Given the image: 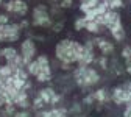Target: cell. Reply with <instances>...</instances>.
Returning a JSON list of instances; mask_svg holds the SVG:
<instances>
[{
	"label": "cell",
	"mask_w": 131,
	"mask_h": 117,
	"mask_svg": "<svg viewBox=\"0 0 131 117\" xmlns=\"http://www.w3.org/2000/svg\"><path fill=\"white\" fill-rule=\"evenodd\" d=\"M13 103L17 105V106H20V108H27L28 106V95H27L25 89L16 91V94L13 95Z\"/></svg>",
	"instance_id": "8fae6325"
},
{
	"label": "cell",
	"mask_w": 131,
	"mask_h": 117,
	"mask_svg": "<svg viewBox=\"0 0 131 117\" xmlns=\"http://www.w3.org/2000/svg\"><path fill=\"white\" fill-rule=\"evenodd\" d=\"M14 117H30L28 112H17V114H14Z\"/></svg>",
	"instance_id": "d4e9b609"
},
{
	"label": "cell",
	"mask_w": 131,
	"mask_h": 117,
	"mask_svg": "<svg viewBox=\"0 0 131 117\" xmlns=\"http://www.w3.org/2000/svg\"><path fill=\"white\" fill-rule=\"evenodd\" d=\"M0 56L6 58V61H11L13 58L17 56V52H16L13 47H9V48H3V50H0Z\"/></svg>",
	"instance_id": "2e32d148"
},
{
	"label": "cell",
	"mask_w": 131,
	"mask_h": 117,
	"mask_svg": "<svg viewBox=\"0 0 131 117\" xmlns=\"http://www.w3.org/2000/svg\"><path fill=\"white\" fill-rule=\"evenodd\" d=\"M94 97L98 100V102H105V100H106V94H105V91H103V89H98V91L94 94Z\"/></svg>",
	"instance_id": "44dd1931"
},
{
	"label": "cell",
	"mask_w": 131,
	"mask_h": 117,
	"mask_svg": "<svg viewBox=\"0 0 131 117\" xmlns=\"http://www.w3.org/2000/svg\"><path fill=\"white\" fill-rule=\"evenodd\" d=\"M58 100H59V97L56 95V92L52 88H47V89L39 91V95L36 97L33 106L38 109V108H41L44 105H55V103H58Z\"/></svg>",
	"instance_id": "277c9868"
},
{
	"label": "cell",
	"mask_w": 131,
	"mask_h": 117,
	"mask_svg": "<svg viewBox=\"0 0 131 117\" xmlns=\"http://www.w3.org/2000/svg\"><path fill=\"white\" fill-rule=\"evenodd\" d=\"M72 5V0H64V2H62V6L64 8H67V6H70Z\"/></svg>",
	"instance_id": "484cf974"
},
{
	"label": "cell",
	"mask_w": 131,
	"mask_h": 117,
	"mask_svg": "<svg viewBox=\"0 0 131 117\" xmlns=\"http://www.w3.org/2000/svg\"><path fill=\"white\" fill-rule=\"evenodd\" d=\"M75 80L81 88H89V86L95 84V83L100 80V77H98V73L94 69H89L86 66H81V67L75 72Z\"/></svg>",
	"instance_id": "3957f363"
},
{
	"label": "cell",
	"mask_w": 131,
	"mask_h": 117,
	"mask_svg": "<svg viewBox=\"0 0 131 117\" xmlns=\"http://www.w3.org/2000/svg\"><path fill=\"white\" fill-rule=\"evenodd\" d=\"M103 3L108 6V9H109V8L114 9V8H120V6H123V5H122V0H103Z\"/></svg>",
	"instance_id": "ffe728a7"
},
{
	"label": "cell",
	"mask_w": 131,
	"mask_h": 117,
	"mask_svg": "<svg viewBox=\"0 0 131 117\" xmlns=\"http://www.w3.org/2000/svg\"><path fill=\"white\" fill-rule=\"evenodd\" d=\"M97 3H98V0H83V2H81V9H83L84 13H88V11L92 9Z\"/></svg>",
	"instance_id": "ac0fdd59"
},
{
	"label": "cell",
	"mask_w": 131,
	"mask_h": 117,
	"mask_svg": "<svg viewBox=\"0 0 131 117\" xmlns=\"http://www.w3.org/2000/svg\"><path fill=\"white\" fill-rule=\"evenodd\" d=\"M6 9L11 11V13H17V14H25L28 6L25 2H22V0H11V2L6 5Z\"/></svg>",
	"instance_id": "30bf717a"
},
{
	"label": "cell",
	"mask_w": 131,
	"mask_h": 117,
	"mask_svg": "<svg viewBox=\"0 0 131 117\" xmlns=\"http://www.w3.org/2000/svg\"><path fill=\"white\" fill-rule=\"evenodd\" d=\"M97 42V45H98V48L102 50V52L105 53V55H108V53H111L112 50H114V45L111 44V42H108V41H105V39H97L95 41Z\"/></svg>",
	"instance_id": "5bb4252c"
},
{
	"label": "cell",
	"mask_w": 131,
	"mask_h": 117,
	"mask_svg": "<svg viewBox=\"0 0 131 117\" xmlns=\"http://www.w3.org/2000/svg\"><path fill=\"white\" fill-rule=\"evenodd\" d=\"M84 25H86V17L84 19H78L77 24H75V28L77 30H81V28H84Z\"/></svg>",
	"instance_id": "7402d4cb"
},
{
	"label": "cell",
	"mask_w": 131,
	"mask_h": 117,
	"mask_svg": "<svg viewBox=\"0 0 131 117\" xmlns=\"http://www.w3.org/2000/svg\"><path fill=\"white\" fill-rule=\"evenodd\" d=\"M92 59H94V55H92V50H91V44H88L86 47H83V50H81L78 62L81 66H88L89 62H92Z\"/></svg>",
	"instance_id": "7c38bea8"
},
{
	"label": "cell",
	"mask_w": 131,
	"mask_h": 117,
	"mask_svg": "<svg viewBox=\"0 0 131 117\" xmlns=\"http://www.w3.org/2000/svg\"><path fill=\"white\" fill-rule=\"evenodd\" d=\"M38 117H66V109H50V111H41L38 112Z\"/></svg>",
	"instance_id": "4fadbf2b"
},
{
	"label": "cell",
	"mask_w": 131,
	"mask_h": 117,
	"mask_svg": "<svg viewBox=\"0 0 131 117\" xmlns=\"http://www.w3.org/2000/svg\"><path fill=\"white\" fill-rule=\"evenodd\" d=\"M0 2H2V0H0Z\"/></svg>",
	"instance_id": "83f0119b"
},
{
	"label": "cell",
	"mask_w": 131,
	"mask_h": 117,
	"mask_svg": "<svg viewBox=\"0 0 131 117\" xmlns=\"http://www.w3.org/2000/svg\"><path fill=\"white\" fill-rule=\"evenodd\" d=\"M112 100L117 105L129 102V100H131V86L126 84L125 88H116L114 92H112Z\"/></svg>",
	"instance_id": "8992f818"
},
{
	"label": "cell",
	"mask_w": 131,
	"mask_h": 117,
	"mask_svg": "<svg viewBox=\"0 0 131 117\" xmlns=\"http://www.w3.org/2000/svg\"><path fill=\"white\" fill-rule=\"evenodd\" d=\"M8 103H13L11 97H9V92H8V89L5 86H0V108H2L3 105H8Z\"/></svg>",
	"instance_id": "9a60e30c"
},
{
	"label": "cell",
	"mask_w": 131,
	"mask_h": 117,
	"mask_svg": "<svg viewBox=\"0 0 131 117\" xmlns=\"http://www.w3.org/2000/svg\"><path fill=\"white\" fill-rule=\"evenodd\" d=\"M36 48H35V44L31 41H24L22 42V62L24 64H28L31 59H33V55H35Z\"/></svg>",
	"instance_id": "ba28073f"
},
{
	"label": "cell",
	"mask_w": 131,
	"mask_h": 117,
	"mask_svg": "<svg viewBox=\"0 0 131 117\" xmlns=\"http://www.w3.org/2000/svg\"><path fill=\"white\" fill-rule=\"evenodd\" d=\"M126 70H128V73H131V56L126 58Z\"/></svg>",
	"instance_id": "cb8c5ba5"
},
{
	"label": "cell",
	"mask_w": 131,
	"mask_h": 117,
	"mask_svg": "<svg viewBox=\"0 0 131 117\" xmlns=\"http://www.w3.org/2000/svg\"><path fill=\"white\" fill-rule=\"evenodd\" d=\"M81 50H83V45H80L78 42L64 39V41H61V42L56 45V56H58L62 62H66V64L75 62V61H78V58H80Z\"/></svg>",
	"instance_id": "6da1fadb"
},
{
	"label": "cell",
	"mask_w": 131,
	"mask_h": 117,
	"mask_svg": "<svg viewBox=\"0 0 131 117\" xmlns=\"http://www.w3.org/2000/svg\"><path fill=\"white\" fill-rule=\"evenodd\" d=\"M0 24H8V19H6V16H0Z\"/></svg>",
	"instance_id": "4316f807"
},
{
	"label": "cell",
	"mask_w": 131,
	"mask_h": 117,
	"mask_svg": "<svg viewBox=\"0 0 131 117\" xmlns=\"http://www.w3.org/2000/svg\"><path fill=\"white\" fill-rule=\"evenodd\" d=\"M33 22H35V25H42V27L50 25V17H48L44 6H38L35 9V20Z\"/></svg>",
	"instance_id": "9c48e42d"
},
{
	"label": "cell",
	"mask_w": 131,
	"mask_h": 117,
	"mask_svg": "<svg viewBox=\"0 0 131 117\" xmlns=\"http://www.w3.org/2000/svg\"><path fill=\"white\" fill-rule=\"evenodd\" d=\"M100 24H97L95 20H88L86 19V25H84V28L88 30V31H91V33H98L100 31Z\"/></svg>",
	"instance_id": "e0dca14e"
},
{
	"label": "cell",
	"mask_w": 131,
	"mask_h": 117,
	"mask_svg": "<svg viewBox=\"0 0 131 117\" xmlns=\"http://www.w3.org/2000/svg\"><path fill=\"white\" fill-rule=\"evenodd\" d=\"M19 25H0V41H16L19 38Z\"/></svg>",
	"instance_id": "5b68a950"
},
{
	"label": "cell",
	"mask_w": 131,
	"mask_h": 117,
	"mask_svg": "<svg viewBox=\"0 0 131 117\" xmlns=\"http://www.w3.org/2000/svg\"><path fill=\"white\" fill-rule=\"evenodd\" d=\"M103 25H106L111 31L112 30H116V28H119V27H122V24H120V16L116 13V11H105L103 13Z\"/></svg>",
	"instance_id": "52a82bcc"
},
{
	"label": "cell",
	"mask_w": 131,
	"mask_h": 117,
	"mask_svg": "<svg viewBox=\"0 0 131 117\" xmlns=\"http://www.w3.org/2000/svg\"><path fill=\"white\" fill-rule=\"evenodd\" d=\"M122 55H123L125 59L129 58V56H131V48H129V47H125V48H123V52H122Z\"/></svg>",
	"instance_id": "603a6c76"
},
{
	"label": "cell",
	"mask_w": 131,
	"mask_h": 117,
	"mask_svg": "<svg viewBox=\"0 0 131 117\" xmlns=\"http://www.w3.org/2000/svg\"><path fill=\"white\" fill-rule=\"evenodd\" d=\"M27 66H28V73L35 75L38 81L52 80V70H50V64H48L47 56H39L36 61H30Z\"/></svg>",
	"instance_id": "7a4b0ae2"
},
{
	"label": "cell",
	"mask_w": 131,
	"mask_h": 117,
	"mask_svg": "<svg viewBox=\"0 0 131 117\" xmlns=\"http://www.w3.org/2000/svg\"><path fill=\"white\" fill-rule=\"evenodd\" d=\"M111 33H112L114 39H117V41L125 39V31H123V27H119V28H116V30H112Z\"/></svg>",
	"instance_id": "d6986e66"
}]
</instances>
